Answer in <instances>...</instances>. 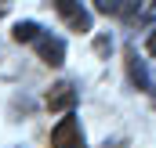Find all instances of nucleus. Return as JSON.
Instances as JSON below:
<instances>
[{"label":"nucleus","mask_w":156,"mask_h":148,"mask_svg":"<svg viewBox=\"0 0 156 148\" xmlns=\"http://www.w3.org/2000/svg\"><path fill=\"white\" fill-rule=\"evenodd\" d=\"M33 47H37L40 62H44V65H51V69H58V65L66 62V40H62V36H51V33H40V36L33 40Z\"/></svg>","instance_id":"nucleus-3"},{"label":"nucleus","mask_w":156,"mask_h":148,"mask_svg":"<svg viewBox=\"0 0 156 148\" xmlns=\"http://www.w3.org/2000/svg\"><path fill=\"white\" fill-rule=\"evenodd\" d=\"M51 4H55V11L62 15V22L73 33H91V11L80 0H51Z\"/></svg>","instance_id":"nucleus-2"},{"label":"nucleus","mask_w":156,"mask_h":148,"mask_svg":"<svg viewBox=\"0 0 156 148\" xmlns=\"http://www.w3.org/2000/svg\"><path fill=\"white\" fill-rule=\"evenodd\" d=\"M7 11H11V0H0V18H4Z\"/></svg>","instance_id":"nucleus-10"},{"label":"nucleus","mask_w":156,"mask_h":148,"mask_svg":"<svg viewBox=\"0 0 156 148\" xmlns=\"http://www.w3.org/2000/svg\"><path fill=\"white\" fill-rule=\"evenodd\" d=\"M94 51H98V54H109V51H113V40H109V36H98V40H94Z\"/></svg>","instance_id":"nucleus-8"},{"label":"nucleus","mask_w":156,"mask_h":148,"mask_svg":"<svg viewBox=\"0 0 156 148\" xmlns=\"http://www.w3.org/2000/svg\"><path fill=\"white\" fill-rule=\"evenodd\" d=\"M123 62H127V76H131V87H134V90H145V94H149L156 79L149 76V69H145V58H142V54H138L134 47H127Z\"/></svg>","instance_id":"nucleus-4"},{"label":"nucleus","mask_w":156,"mask_h":148,"mask_svg":"<svg viewBox=\"0 0 156 148\" xmlns=\"http://www.w3.org/2000/svg\"><path fill=\"white\" fill-rule=\"evenodd\" d=\"M40 33H44V25H40V22H18V25L11 29V36L18 40V43H33Z\"/></svg>","instance_id":"nucleus-7"},{"label":"nucleus","mask_w":156,"mask_h":148,"mask_svg":"<svg viewBox=\"0 0 156 148\" xmlns=\"http://www.w3.org/2000/svg\"><path fill=\"white\" fill-rule=\"evenodd\" d=\"M145 51H149V54H153V58H156V29H153V33H149V40H145Z\"/></svg>","instance_id":"nucleus-9"},{"label":"nucleus","mask_w":156,"mask_h":148,"mask_svg":"<svg viewBox=\"0 0 156 148\" xmlns=\"http://www.w3.org/2000/svg\"><path fill=\"white\" fill-rule=\"evenodd\" d=\"M51 148H87V137L73 112H66V119H58V126L51 130Z\"/></svg>","instance_id":"nucleus-1"},{"label":"nucleus","mask_w":156,"mask_h":148,"mask_svg":"<svg viewBox=\"0 0 156 148\" xmlns=\"http://www.w3.org/2000/svg\"><path fill=\"white\" fill-rule=\"evenodd\" d=\"M138 4L142 0H94V7L102 11V15H109V18H134L138 15Z\"/></svg>","instance_id":"nucleus-6"},{"label":"nucleus","mask_w":156,"mask_h":148,"mask_svg":"<svg viewBox=\"0 0 156 148\" xmlns=\"http://www.w3.org/2000/svg\"><path fill=\"white\" fill-rule=\"evenodd\" d=\"M44 105L51 112H73L76 109V87H73V83H55V87L47 90Z\"/></svg>","instance_id":"nucleus-5"}]
</instances>
